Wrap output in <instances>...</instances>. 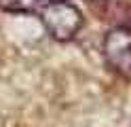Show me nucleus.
<instances>
[{"instance_id": "nucleus-1", "label": "nucleus", "mask_w": 131, "mask_h": 127, "mask_svg": "<svg viewBox=\"0 0 131 127\" xmlns=\"http://www.w3.org/2000/svg\"><path fill=\"white\" fill-rule=\"evenodd\" d=\"M40 21H42L45 30L49 32V36L59 42L72 40L85 23L83 13L74 4H70L68 0H63V2H47L42 6V11H40Z\"/></svg>"}, {"instance_id": "nucleus-2", "label": "nucleus", "mask_w": 131, "mask_h": 127, "mask_svg": "<svg viewBox=\"0 0 131 127\" xmlns=\"http://www.w3.org/2000/svg\"><path fill=\"white\" fill-rule=\"evenodd\" d=\"M104 57L114 72L131 76V30L112 28L104 38Z\"/></svg>"}, {"instance_id": "nucleus-3", "label": "nucleus", "mask_w": 131, "mask_h": 127, "mask_svg": "<svg viewBox=\"0 0 131 127\" xmlns=\"http://www.w3.org/2000/svg\"><path fill=\"white\" fill-rule=\"evenodd\" d=\"M38 4L40 0H0V8L6 13H32Z\"/></svg>"}, {"instance_id": "nucleus-4", "label": "nucleus", "mask_w": 131, "mask_h": 127, "mask_svg": "<svg viewBox=\"0 0 131 127\" xmlns=\"http://www.w3.org/2000/svg\"><path fill=\"white\" fill-rule=\"evenodd\" d=\"M89 2H108V0H89Z\"/></svg>"}, {"instance_id": "nucleus-5", "label": "nucleus", "mask_w": 131, "mask_h": 127, "mask_svg": "<svg viewBox=\"0 0 131 127\" xmlns=\"http://www.w3.org/2000/svg\"><path fill=\"white\" fill-rule=\"evenodd\" d=\"M47 2H63V0H47Z\"/></svg>"}]
</instances>
